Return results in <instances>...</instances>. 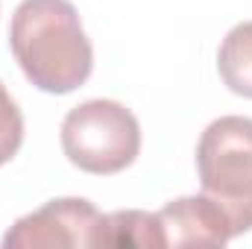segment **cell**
I'll use <instances>...</instances> for the list:
<instances>
[{"label": "cell", "mask_w": 252, "mask_h": 249, "mask_svg": "<svg viewBox=\"0 0 252 249\" xmlns=\"http://www.w3.org/2000/svg\"><path fill=\"white\" fill-rule=\"evenodd\" d=\"M59 247H109L106 214L82 196L50 199L41 208L15 220L3 235V249H59Z\"/></svg>", "instance_id": "4"}, {"label": "cell", "mask_w": 252, "mask_h": 249, "mask_svg": "<svg viewBox=\"0 0 252 249\" xmlns=\"http://www.w3.org/2000/svg\"><path fill=\"white\" fill-rule=\"evenodd\" d=\"M62 150L79 170L112 176L138 158L141 124L118 100H85L64 115Z\"/></svg>", "instance_id": "3"}, {"label": "cell", "mask_w": 252, "mask_h": 249, "mask_svg": "<svg viewBox=\"0 0 252 249\" xmlns=\"http://www.w3.org/2000/svg\"><path fill=\"white\" fill-rule=\"evenodd\" d=\"M217 70L232 94L252 100V21H244L226 32L217 50Z\"/></svg>", "instance_id": "6"}, {"label": "cell", "mask_w": 252, "mask_h": 249, "mask_svg": "<svg viewBox=\"0 0 252 249\" xmlns=\"http://www.w3.org/2000/svg\"><path fill=\"white\" fill-rule=\"evenodd\" d=\"M24 144V115L6 85L0 82V167L18 156Z\"/></svg>", "instance_id": "8"}, {"label": "cell", "mask_w": 252, "mask_h": 249, "mask_svg": "<svg viewBox=\"0 0 252 249\" xmlns=\"http://www.w3.org/2000/svg\"><path fill=\"white\" fill-rule=\"evenodd\" d=\"M196 170L202 193L229 217L232 238L252 232V118L226 115L205 126Z\"/></svg>", "instance_id": "2"}, {"label": "cell", "mask_w": 252, "mask_h": 249, "mask_svg": "<svg viewBox=\"0 0 252 249\" xmlns=\"http://www.w3.org/2000/svg\"><path fill=\"white\" fill-rule=\"evenodd\" d=\"M156 217L164 247H226L232 241L229 217L205 193L179 196L156 211Z\"/></svg>", "instance_id": "5"}, {"label": "cell", "mask_w": 252, "mask_h": 249, "mask_svg": "<svg viewBox=\"0 0 252 249\" xmlns=\"http://www.w3.org/2000/svg\"><path fill=\"white\" fill-rule=\"evenodd\" d=\"M106 238H109V247L164 249V238H161V226H158L156 211H141V208L106 214Z\"/></svg>", "instance_id": "7"}, {"label": "cell", "mask_w": 252, "mask_h": 249, "mask_svg": "<svg viewBox=\"0 0 252 249\" xmlns=\"http://www.w3.org/2000/svg\"><path fill=\"white\" fill-rule=\"evenodd\" d=\"M9 47L24 76L44 94H70L94 70V47L70 0H21L9 24Z\"/></svg>", "instance_id": "1"}]
</instances>
